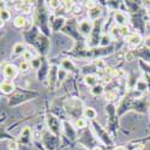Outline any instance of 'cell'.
<instances>
[{"instance_id": "obj_1", "label": "cell", "mask_w": 150, "mask_h": 150, "mask_svg": "<svg viewBox=\"0 0 150 150\" xmlns=\"http://www.w3.org/2000/svg\"><path fill=\"white\" fill-rule=\"evenodd\" d=\"M39 96V94L35 93V91H30V90H16L12 96L8 98V106L10 107H16V106H19L24 102L29 101V100H33L35 97Z\"/></svg>"}, {"instance_id": "obj_2", "label": "cell", "mask_w": 150, "mask_h": 150, "mask_svg": "<svg viewBox=\"0 0 150 150\" xmlns=\"http://www.w3.org/2000/svg\"><path fill=\"white\" fill-rule=\"evenodd\" d=\"M90 127H91L94 134L97 137V139L101 142V143H103V144H105L106 146H108V148L114 146V142H113V139H112L110 134L108 133V131H107L105 127H102L96 120L90 121Z\"/></svg>"}, {"instance_id": "obj_3", "label": "cell", "mask_w": 150, "mask_h": 150, "mask_svg": "<svg viewBox=\"0 0 150 150\" xmlns=\"http://www.w3.org/2000/svg\"><path fill=\"white\" fill-rule=\"evenodd\" d=\"M64 108L66 110V113L74 120H77L78 118H82V115H83L84 107H83V103L79 98H74V97L69 98L64 103Z\"/></svg>"}, {"instance_id": "obj_4", "label": "cell", "mask_w": 150, "mask_h": 150, "mask_svg": "<svg viewBox=\"0 0 150 150\" xmlns=\"http://www.w3.org/2000/svg\"><path fill=\"white\" fill-rule=\"evenodd\" d=\"M103 19L100 18L97 21L94 22V27H93V31L90 34V36L88 37V46L89 48H96L100 46V42H101V39L103 36Z\"/></svg>"}, {"instance_id": "obj_5", "label": "cell", "mask_w": 150, "mask_h": 150, "mask_svg": "<svg viewBox=\"0 0 150 150\" xmlns=\"http://www.w3.org/2000/svg\"><path fill=\"white\" fill-rule=\"evenodd\" d=\"M46 124H47V127H48V131L53 133L54 136L59 137L60 133L62 132V121L57 118L55 115L48 113L46 115Z\"/></svg>"}, {"instance_id": "obj_6", "label": "cell", "mask_w": 150, "mask_h": 150, "mask_svg": "<svg viewBox=\"0 0 150 150\" xmlns=\"http://www.w3.org/2000/svg\"><path fill=\"white\" fill-rule=\"evenodd\" d=\"M36 21L39 23V25L41 28V30L43 31V34L47 36L49 35V24H48V15H47V11L45 8L43 4H40L39 10H37V15H36Z\"/></svg>"}, {"instance_id": "obj_7", "label": "cell", "mask_w": 150, "mask_h": 150, "mask_svg": "<svg viewBox=\"0 0 150 150\" xmlns=\"http://www.w3.org/2000/svg\"><path fill=\"white\" fill-rule=\"evenodd\" d=\"M106 113L108 117V126L109 130L115 132L118 126H119V121H118V109L114 107L113 103H108L106 106Z\"/></svg>"}, {"instance_id": "obj_8", "label": "cell", "mask_w": 150, "mask_h": 150, "mask_svg": "<svg viewBox=\"0 0 150 150\" xmlns=\"http://www.w3.org/2000/svg\"><path fill=\"white\" fill-rule=\"evenodd\" d=\"M34 46L37 49V53H39L41 57H45L49 51L51 41H49V39L45 34H39V36L36 37V40L34 42Z\"/></svg>"}, {"instance_id": "obj_9", "label": "cell", "mask_w": 150, "mask_h": 150, "mask_svg": "<svg viewBox=\"0 0 150 150\" xmlns=\"http://www.w3.org/2000/svg\"><path fill=\"white\" fill-rule=\"evenodd\" d=\"M58 82H59V67L53 64V65H51V67H49V73H48L46 84H47L49 90L54 91L57 88Z\"/></svg>"}, {"instance_id": "obj_10", "label": "cell", "mask_w": 150, "mask_h": 150, "mask_svg": "<svg viewBox=\"0 0 150 150\" xmlns=\"http://www.w3.org/2000/svg\"><path fill=\"white\" fill-rule=\"evenodd\" d=\"M42 143L47 150H54L59 145V138L51 132H45L42 136Z\"/></svg>"}, {"instance_id": "obj_11", "label": "cell", "mask_w": 150, "mask_h": 150, "mask_svg": "<svg viewBox=\"0 0 150 150\" xmlns=\"http://www.w3.org/2000/svg\"><path fill=\"white\" fill-rule=\"evenodd\" d=\"M62 133H64L66 138L71 142L77 139V130L67 120H62Z\"/></svg>"}, {"instance_id": "obj_12", "label": "cell", "mask_w": 150, "mask_h": 150, "mask_svg": "<svg viewBox=\"0 0 150 150\" xmlns=\"http://www.w3.org/2000/svg\"><path fill=\"white\" fill-rule=\"evenodd\" d=\"M125 40H126L129 51L132 52L134 48H137L142 43V35L138 33H131L127 37H125Z\"/></svg>"}, {"instance_id": "obj_13", "label": "cell", "mask_w": 150, "mask_h": 150, "mask_svg": "<svg viewBox=\"0 0 150 150\" xmlns=\"http://www.w3.org/2000/svg\"><path fill=\"white\" fill-rule=\"evenodd\" d=\"M78 33L83 36H90L91 31H93V27H94V22H91L90 19H82L78 22Z\"/></svg>"}, {"instance_id": "obj_14", "label": "cell", "mask_w": 150, "mask_h": 150, "mask_svg": "<svg viewBox=\"0 0 150 150\" xmlns=\"http://www.w3.org/2000/svg\"><path fill=\"white\" fill-rule=\"evenodd\" d=\"M49 67H51V66H48L46 58L42 57L41 58V65H40L39 69H37V71H36L37 79L41 81V82H46L47 77H48V73H49Z\"/></svg>"}, {"instance_id": "obj_15", "label": "cell", "mask_w": 150, "mask_h": 150, "mask_svg": "<svg viewBox=\"0 0 150 150\" xmlns=\"http://www.w3.org/2000/svg\"><path fill=\"white\" fill-rule=\"evenodd\" d=\"M33 141V130L29 126L23 127L18 136V143L19 144H30Z\"/></svg>"}, {"instance_id": "obj_16", "label": "cell", "mask_w": 150, "mask_h": 150, "mask_svg": "<svg viewBox=\"0 0 150 150\" xmlns=\"http://www.w3.org/2000/svg\"><path fill=\"white\" fill-rule=\"evenodd\" d=\"M3 73L6 79H15L19 73V67H17L13 64H6L3 69Z\"/></svg>"}, {"instance_id": "obj_17", "label": "cell", "mask_w": 150, "mask_h": 150, "mask_svg": "<svg viewBox=\"0 0 150 150\" xmlns=\"http://www.w3.org/2000/svg\"><path fill=\"white\" fill-rule=\"evenodd\" d=\"M113 18H114V22L117 24V27L119 28H122V27H126L127 23H129V17L125 12L120 11V10H115L114 11V15H113Z\"/></svg>"}, {"instance_id": "obj_18", "label": "cell", "mask_w": 150, "mask_h": 150, "mask_svg": "<svg viewBox=\"0 0 150 150\" xmlns=\"http://www.w3.org/2000/svg\"><path fill=\"white\" fill-rule=\"evenodd\" d=\"M60 66H61V69L64 70L66 73H76V72H78L77 65L74 64V62H73L71 59H69V58H66V59L62 60L61 64H60Z\"/></svg>"}, {"instance_id": "obj_19", "label": "cell", "mask_w": 150, "mask_h": 150, "mask_svg": "<svg viewBox=\"0 0 150 150\" xmlns=\"http://www.w3.org/2000/svg\"><path fill=\"white\" fill-rule=\"evenodd\" d=\"M0 89H1L3 94L10 95V94H13L16 91V85H15L13 82L5 79L4 82H1V84H0Z\"/></svg>"}, {"instance_id": "obj_20", "label": "cell", "mask_w": 150, "mask_h": 150, "mask_svg": "<svg viewBox=\"0 0 150 150\" xmlns=\"http://www.w3.org/2000/svg\"><path fill=\"white\" fill-rule=\"evenodd\" d=\"M65 24H66V19L62 16H59V17L51 21V27H52L53 31H59L60 29H62L65 27Z\"/></svg>"}, {"instance_id": "obj_21", "label": "cell", "mask_w": 150, "mask_h": 150, "mask_svg": "<svg viewBox=\"0 0 150 150\" xmlns=\"http://www.w3.org/2000/svg\"><path fill=\"white\" fill-rule=\"evenodd\" d=\"M83 117H84L86 120H89V121H94V120H96L97 112H96L93 107H84Z\"/></svg>"}, {"instance_id": "obj_22", "label": "cell", "mask_w": 150, "mask_h": 150, "mask_svg": "<svg viewBox=\"0 0 150 150\" xmlns=\"http://www.w3.org/2000/svg\"><path fill=\"white\" fill-rule=\"evenodd\" d=\"M98 76H96V74L94 73H89L86 74V76L84 77V83L86 86H90V88H93V86L97 85L98 84Z\"/></svg>"}, {"instance_id": "obj_23", "label": "cell", "mask_w": 150, "mask_h": 150, "mask_svg": "<svg viewBox=\"0 0 150 150\" xmlns=\"http://www.w3.org/2000/svg\"><path fill=\"white\" fill-rule=\"evenodd\" d=\"M101 7H100L98 5L96 6V7H94L93 10H90V11H88V19H90L91 22H95V21H97V19H100L101 18Z\"/></svg>"}, {"instance_id": "obj_24", "label": "cell", "mask_w": 150, "mask_h": 150, "mask_svg": "<svg viewBox=\"0 0 150 150\" xmlns=\"http://www.w3.org/2000/svg\"><path fill=\"white\" fill-rule=\"evenodd\" d=\"M16 8L23 13H30L31 11V3L30 1H19L16 4Z\"/></svg>"}, {"instance_id": "obj_25", "label": "cell", "mask_w": 150, "mask_h": 150, "mask_svg": "<svg viewBox=\"0 0 150 150\" xmlns=\"http://www.w3.org/2000/svg\"><path fill=\"white\" fill-rule=\"evenodd\" d=\"M25 51H27V45L24 42H17L13 46V48H12V53H13V55H23Z\"/></svg>"}, {"instance_id": "obj_26", "label": "cell", "mask_w": 150, "mask_h": 150, "mask_svg": "<svg viewBox=\"0 0 150 150\" xmlns=\"http://www.w3.org/2000/svg\"><path fill=\"white\" fill-rule=\"evenodd\" d=\"M27 22H28V19H27L25 17L22 16V15H19V16H17V17L13 19V25H15L16 28L24 29V28H25V25H27Z\"/></svg>"}, {"instance_id": "obj_27", "label": "cell", "mask_w": 150, "mask_h": 150, "mask_svg": "<svg viewBox=\"0 0 150 150\" xmlns=\"http://www.w3.org/2000/svg\"><path fill=\"white\" fill-rule=\"evenodd\" d=\"M90 93H91V95H94V96H101V95L105 93V86H103L101 83H98L97 85L93 86V88L90 89Z\"/></svg>"}, {"instance_id": "obj_28", "label": "cell", "mask_w": 150, "mask_h": 150, "mask_svg": "<svg viewBox=\"0 0 150 150\" xmlns=\"http://www.w3.org/2000/svg\"><path fill=\"white\" fill-rule=\"evenodd\" d=\"M86 125H88V120L85 118H78L77 120H74V127L77 130H83L86 127Z\"/></svg>"}, {"instance_id": "obj_29", "label": "cell", "mask_w": 150, "mask_h": 150, "mask_svg": "<svg viewBox=\"0 0 150 150\" xmlns=\"http://www.w3.org/2000/svg\"><path fill=\"white\" fill-rule=\"evenodd\" d=\"M145 89H148V85L144 78H139L136 82V90L137 91H144Z\"/></svg>"}, {"instance_id": "obj_30", "label": "cell", "mask_w": 150, "mask_h": 150, "mask_svg": "<svg viewBox=\"0 0 150 150\" xmlns=\"http://www.w3.org/2000/svg\"><path fill=\"white\" fill-rule=\"evenodd\" d=\"M0 19H1V23L8 22L11 19V12L7 8H1V11H0Z\"/></svg>"}, {"instance_id": "obj_31", "label": "cell", "mask_w": 150, "mask_h": 150, "mask_svg": "<svg viewBox=\"0 0 150 150\" xmlns=\"http://www.w3.org/2000/svg\"><path fill=\"white\" fill-rule=\"evenodd\" d=\"M109 36H110V39H113V40H117L118 37H121V31H120V28L119 27H113L110 29L109 31Z\"/></svg>"}, {"instance_id": "obj_32", "label": "cell", "mask_w": 150, "mask_h": 150, "mask_svg": "<svg viewBox=\"0 0 150 150\" xmlns=\"http://www.w3.org/2000/svg\"><path fill=\"white\" fill-rule=\"evenodd\" d=\"M138 54H139V55L143 58V60H144V61L150 62V48L145 47V48L141 49V52H139Z\"/></svg>"}, {"instance_id": "obj_33", "label": "cell", "mask_w": 150, "mask_h": 150, "mask_svg": "<svg viewBox=\"0 0 150 150\" xmlns=\"http://www.w3.org/2000/svg\"><path fill=\"white\" fill-rule=\"evenodd\" d=\"M110 41H112V39H110V36L108 35V34H103V36H102V39H101V42H100V47H108L109 46V43H110Z\"/></svg>"}, {"instance_id": "obj_34", "label": "cell", "mask_w": 150, "mask_h": 150, "mask_svg": "<svg viewBox=\"0 0 150 150\" xmlns=\"http://www.w3.org/2000/svg\"><path fill=\"white\" fill-rule=\"evenodd\" d=\"M30 62L27 61V60H23L21 64H19V71H22L23 73H27L29 70H30Z\"/></svg>"}, {"instance_id": "obj_35", "label": "cell", "mask_w": 150, "mask_h": 150, "mask_svg": "<svg viewBox=\"0 0 150 150\" xmlns=\"http://www.w3.org/2000/svg\"><path fill=\"white\" fill-rule=\"evenodd\" d=\"M61 4H62V1H59V0H51V1H48V6L52 10H57L58 7H60Z\"/></svg>"}, {"instance_id": "obj_36", "label": "cell", "mask_w": 150, "mask_h": 150, "mask_svg": "<svg viewBox=\"0 0 150 150\" xmlns=\"http://www.w3.org/2000/svg\"><path fill=\"white\" fill-rule=\"evenodd\" d=\"M117 98V93L115 91H108L107 94H106V100H107V101H109V103L110 102H113L114 101V100Z\"/></svg>"}, {"instance_id": "obj_37", "label": "cell", "mask_w": 150, "mask_h": 150, "mask_svg": "<svg viewBox=\"0 0 150 150\" xmlns=\"http://www.w3.org/2000/svg\"><path fill=\"white\" fill-rule=\"evenodd\" d=\"M84 6H85V8L88 10V11H90V10H93L94 7L97 6V3H96V1H85V3H84Z\"/></svg>"}, {"instance_id": "obj_38", "label": "cell", "mask_w": 150, "mask_h": 150, "mask_svg": "<svg viewBox=\"0 0 150 150\" xmlns=\"http://www.w3.org/2000/svg\"><path fill=\"white\" fill-rule=\"evenodd\" d=\"M8 149L10 150H19L18 148V142H15V141H12L8 143Z\"/></svg>"}, {"instance_id": "obj_39", "label": "cell", "mask_w": 150, "mask_h": 150, "mask_svg": "<svg viewBox=\"0 0 150 150\" xmlns=\"http://www.w3.org/2000/svg\"><path fill=\"white\" fill-rule=\"evenodd\" d=\"M71 12H72L73 15H78V13H81V6H78V5L74 4V6H73V8H72Z\"/></svg>"}, {"instance_id": "obj_40", "label": "cell", "mask_w": 150, "mask_h": 150, "mask_svg": "<svg viewBox=\"0 0 150 150\" xmlns=\"http://www.w3.org/2000/svg\"><path fill=\"white\" fill-rule=\"evenodd\" d=\"M144 79L146 82V85H148V90L150 91V76L148 73H144Z\"/></svg>"}, {"instance_id": "obj_41", "label": "cell", "mask_w": 150, "mask_h": 150, "mask_svg": "<svg viewBox=\"0 0 150 150\" xmlns=\"http://www.w3.org/2000/svg\"><path fill=\"white\" fill-rule=\"evenodd\" d=\"M145 46H146L148 48H150V36L148 37V39H146V41H145Z\"/></svg>"}, {"instance_id": "obj_42", "label": "cell", "mask_w": 150, "mask_h": 150, "mask_svg": "<svg viewBox=\"0 0 150 150\" xmlns=\"http://www.w3.org/2000/svg\"><path fill=\"white\" fill-rule=\"evenodd\" d=\"M113 150H127V149L125 148V146H115Z\"/></svg>"}, {"instance_id": "obj_43", "label": "cell", "mask_w": 150, "mask_h": 150, "mask_svg": "<svg viewBox=\"0 0 150 150\" xmlns=\"http://www.w3.org/2000/svg\"><path fill=\"white\" fill-rule=\"evenodd\" d=\"M91 150H102V148H101V146H98V145H95Z\"/></svg>"}]
</instances>
